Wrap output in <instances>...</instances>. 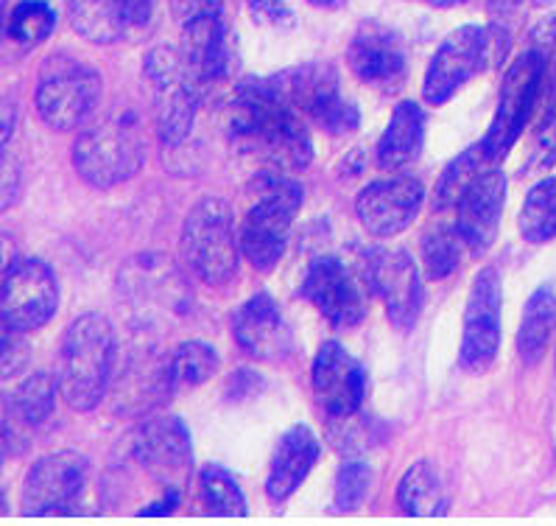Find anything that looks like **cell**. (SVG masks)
<instances>
[{
  "mask_svg": "<svg viewBox=\"0 0 556 526\" xmlns=\"http://www.w3.org/2000/svg\"><path fill=\"white\" fill-rule=\"evenodd\" d=\"M101 99V73L87 62L56 53L48 57L37 85V112L51 129L67 132L87 124Z\"/></svg>",
  "mask_w": 556,
  "mask_h": 526,
  "instance_id": "cell-6",
  "label": "cell"
},
{
  "mask_svg": "<svg viewBox=\"0 0 556 526\" xmlns=\"http://www.w3.org/2000/svg\"><path fill=\"white\" fill-rule=\"evenodd\" d=\"M199 485H202L204 504L210 513L216 515H247V499H243L241 485L236 476L229 474L222 465H207L199 474Z\"/></svg>",
  "mask_w": 556,
  "mask_h": 526,
  "instance_id": "cell-31",
  "label": "cell"
},
{
  "mask_svg": "<svg viewBox=\"0 0 556 526\" xmlns=\"http://www.w3.org/2000/svg\"><path fill=\"white\" fill-rule=\"evenodd\" d=\"M517 227L526 241L543 243L556 238V179H543L529 191Z\"/></svg>",
  "mask_w": 556,
  "mask_h": 526,
  "instance_id": "cell-29",
  "label": "cell"
},
{
  "mask_svg": "<svg viewBox=\"0 0 556 526\" xmlns=\"http://www.w3.org/2000/svg\"><path fill=\"white\" fill-rule=\"evenodd\" d=\"M249 12L257 23L271 28H291L296 23L294 12L282 0H249Z\"/></svg>",
  "mask_w": 556,
  "mask_h": 526,
  "instance_id": "cell-39",
  "label": "cell"
},
{
  "mask_svg": "<svg viewBox=\"0 0 556 526\" xmlns=\"http://www.w3.org/2000/svg\"><path fill=\"white\" fill-rule=\"evenodd\" d=\"M531 48L548 57L556 48V14L545 17L543 23H536L534 32H531Z\"/></svg>",
  "mask_w": 556,
  "mask_h": 526,
  "instance_id": "cell-42",
  "label": "cell"
},
{
  "mask_svg": "<svg viewBox=\"0 0 556 526\" xmlns=\"http://www.w3.org/2000/svg\"><path fill=\"white\" fill-rule=\"evenodd\" d=\"M506 204V177L486 165L456 202V233L467 250L484 255L497 238L501 213Z\"/></svg>",
  "mask_w": 556,
  "mask_h": 526,
  "instance_id": "cell-18",
  "label": "cell"
},
{
  "mask_svg": "<svg viewBox=\"0 0 556 526\" xmlns=\"http://www.w3.org/2000/svg\"><path fill=\"white\" fill-rule=\"evenodd\" d=\"M397 506L406 515H439L447 510V493L437 467L419 460L408 467L397 485Z\"/></svg>",
  "mask_w": 556,
  "mask_h": 526,
  "instance_id": "cell-26",
  "label": "cell"
},
{
  "mask_svg": "<svg viewBox=\"0 0 556 526\" xmlns=\"http://www.w3.org/2000/svg\"><path fill=\"white\" fill-rule=\"evenodd\" d=\"M60 286L40 258H17L0 284V316L21 330H37L56 314Z\"/></svg>",
  "mask_w": 556,
  "mask_h": 526,
  "instance_id": "cell-9",
  "label": "cell"
},
{
  "mask_svg": "<svg viewBox=\"0 0 556 526\" xmlns=\"http://www.w3.org/2000/svg\"><path fill=\"white\" fill-rule=\"evenodd\" d=\"M182 28L185 62L199 79V85L222 79L229 67V46L222 14L202 17V21H193Z\"/></svg>",
  "mask_w": 556,
  "mask_h": 526,
  "instance_id": "cell-23",
  "label": "cell"
},
{
  "mask_svg": "<svg viewBox=\"0 0 556 526\" xmlns=\"http://www.w3.org/2000/svg\"><path fill=\"white\" fill-rule=\"evenodd\" d=\"M21 415L14 412L12 398H0V462L21 451V431H17Z\"/></svg>",
  "mask_w": 556,
  "mask_h": 526,
  "instance_id": "cell-38",
  "label": "cell"
},
{
  "mask_svg": "<svg viewBox=\"0 0 556 526\" xmlns=\"http://www.w3.org/2000/svg\"><path fill=\"white\" fill-rule=\"evenodd\" d=\"M238 348L257 362L280 364L294 353V330L268 295L249 297L232 314Z\"/></svg>",
  "mask_w": 556,
  "mask_h": 526,
  "instance_id": "cell-20",
  "label": "cell"
},
{
  "mask_svg": "<svg viewBox=\"0 0 556 526\" xmlns=\"http://www.w3.org/2000/svg\"><path fill=\"white\" fill-rule=\"evenodd\" d=\"M501 275L486 266L472 280L465 309V330H462V364L472 373H484L495 362L501 348Z\"/></svg>",
  "mask_w": 556,
  "mask_h": 526,
  "instance_id": "cell-13",
  "label": "cell"
},
{
  "mask_svg": "<svg viewBox=\"0 0 556 526\" xmlns=\"http://www.w3.org/2000/svg\"><path fill=\"white\" fill-rule=\"evenodd\" d=\"M9 0H0V40H3V34L9 32Z\"/></svg>",
  "mask_w": 556,
  "mask_h": 526,
  "instance_id": "cell-48",
  "label": "cell"
},
{
  "mask_svg": "<svg viewBox=\"0 0 556 526\" xmlns=\"http://www.w3.org/2000/svg\"><path fill=\"white\" fill-rule=\"evenodd\" d=\"M369 481H372V471H369L367 462H344V465L339 467V476H336V510H339V513H353V510H358L361 501L367 499L369 493Z\"/></svg>",
  "mask_w": 556,
  "mask_h": 526,
  "instance_id": "cell-34",
  "label": "cell"
},
{
  "mask_svg": "<svg viewBox=\"0 0 556 526\" xmlns=\"http://www.w3.org/2000/svg\"><path fill=\"white\" fill-rule=\"evenodd\" d=\"M367 277L387 305L389 323L400 330H412L422 311V284L417 263L406 250H378L369 255Z\"/></svg>",
  "mask_w": 556,
  "mask_h": 526,
  "instance_id": "cell-16",
  "label": "cell"
},
{
  "mask_svg": "<svg viewBox=\"0 0 556 526\" xmlns=\"http://www.w3.org/2000/svg\"><path fill=\"white\" fill-rule=\"evenodd\" d=\"M115 367V330L104 314H81L67 325L60 353V392L67 406L90 412L101 403Z\"/></svg>",
  "mask_w": 556,
  "mask_h": 526,
  "instance_id": "cell-2",
  "label": "cell"
},
{
  "mask_svg": "<svg viewBox=\"0 0 556 526\" xmlns=\"http://www.w3.org/2000/svg\"><path fill=\"white\" fill-rule=\"evenodd\" d=\"M222 3L224 0H170V12H174L179 26H188V23L202 21V17L222 14Z\"/></svg>",
  "mask_w": 556,
  "mask_h": 526,
  "instance_id": "cell-40",
  "label": "cell"
},
{
  "mask_svg": "<svg viewBox=\"0 0 556 526\" xmlns=\"http://www.w3.org/2000/svg\"><path fill=\"white\" fill-rule=\"evenodd\" d=\"M348 62L350 71L364 85L378 87V90H394L406 79L408 48L394 28L369 21L353 34Z\"/></svg>",
  "mask_w": 556,
  "mask_h": 526,
  "instance_id": "cell-17",
  "label": "cell"
},
{
  "mask_svg": "<svg viewBox=\"0 0 556 526\" xmlns=\"http://www.w3.org/2000/svg\"><path fill=\"white\" fill-rule=\"evenodd\" d=\"M426 191L412 177L369 183L355 199V213L372 236L392 238L408 230L422 211Z\"/></svg>",
  "mask_w": 556,
  "mask_h": 526,
  "instance_id": "cell-19",
  "label": "cell"
},
{
  "mask_svg": "<svg viewBox=\"0 0 556 526\" xmlns=\"http://www.w3.org/2000/svg\"><path fill=\"white\" fill-rule=\"evenodd\" d=\"M229 126L238 143L286 172H300L314 158L305 115L282 99L271 79H249L238 87Z\"/></svg>",
  "mask_w": 556,
  "mask_h": 526,
  "instance_id": "cell-1",
  "label": "cell"
},
{
  "mask_svg": "<svg viewBox=\"0 0 556 526\" xmlns=\"http://www.w3.org/2000/svg\"><path fill=\"white\" fill-rule=\"evenodd\" d=\"M545 82V53L529 51L523 57H517L504 73L501 82V99H497V112L492 118L490 129H486L481 149L490 160H501L509 154L511 146L517 143L523 126L529 124L531 112H534L540 92H543Z\"/></svg>",
  "mask_w": 556,
  "mask_h": 526,
  "instance_id": "cell-8",
  "label": "cell"
},
{
  "mask_svg": "<svg viewBox=\"0 0 556 526\" xmlns=\"http://www.w3.org/2000/svg\"><path fill=\"white\" fill-rule=\"evenodd\" d=\"M490 62V32L481 26L456 28L453 34H447L445 42L433 53L431 65H428L426 85H422L426 101L433 107H442Z\"/></svg>",
  "mask_w": 556,
  "mask_h": 526,
  "instance_id": "cell-11",
  "label": "cell"
},
{
  "mask_svg": "<svg viewBox=\"0 0 556 526\" xmlns=\"http://www.w3.org/2000/svg\"><path fill=\"white\" fill-rule=\"evenodd\" d=\"M17 193H21V168L12 158L0 152V213L12 208Z\"/></svg>",
  "mask_w": 556,
  "mask_h": 526,
  "instance_id": "cell-41",
  "label": "cell"
},
{
  "mask_svg": "<svg viewBox=\"0 0 556 526\" xmlns=\"http://www.w3.org/2000/svg\"><path fill=\"white\" fill-rule=\"evenodd\" d=\"M536 7H545V3H554V0H534Z\"/></svg>",
  "mask_w": 556,
  "mask_h": 526,
  "instance_id": "cell-52",
  "label": "cell"
},
{
  "mask_svg": "<svg viewBox=\"0 0 556 526\" xmlns=\"http://www.w3.org/2000/svg\"><path fill=\"white\" fill-rule=\"evenodd\" d=\"M520 3H523V0H490L492 21L501 23V26H506V17H509V14H515Z\"/></svg>",
  "mask_w": 556,
  "mask_h": 526,
  "instance_id": "cell-46",
  "label": "cell"
},
{
  "mask_svg": "<svg viewBox=\"0 0 556 526\" xmlns=\"http://www.w3.org/2000/svg\"><path fill=\"white\" fill-rule=\"evenodd\" d=\"M7 510V496H3V490H0V513Z\"/></svg>",
  "mask_w": 556,
  "mask_h": 526,
  "instance_id": "cell-51",
  "label": "cell"
},
{
  "mask_svg": "<svg viewBox=\"0 0 556 526\" xmlns=\"http://www.w3.org/2000/svg\"><path fill=\"white\" fill-rule=\"evenodd\" d=\"M305 118H311L316 126L330 132V135H348V132L358 129L361 112L353 101H348L341 96L339 85H333L308 107Z\"/></svg>",
  "mask_w": 556,
  "mask_h": 526,
  "instance_id": "cell-32",
  "label": "cell"
},
{
  "mask_svg": "<svg viewBox=\"0 0 556 526\" xmlns=\"http://www.w3.org/2000/svg\"><path fill=\"white\" fill-rule=\"evenodd\" d=\"M492 160L486 158L484 149H481V143L470 146L467 152L458 154V158L445 168L442 179H439L437 208H456V202L462 199V193L470 188L472 179L484 172Z\"/></svg>",
  "mask_w": 556,
  "mask_h": 526,
  "instance_id": "cell-30",
  "label": "cell"
},
{
  "mask_svg": "<svg viewBox=\"0 0 556 526\" xmlns=\"http://www.w3.org/2000/svg\"><path fill=\"white\" fill-rule=\"evenodd\" d=\"M131 454L165 490H179L193 467L188 428L174 415H157L140 423L131 435Z\"/></svg>",
  "mask_w": 556,
  "mask_h": 526,
  "instance_id": "cell-12",
  "label": "cell"
},
{
  "mask_svg": "<svg viewBox=\"0 0 556 526\" xmlns=\"http://www.w3.org/2000/svg\"><path fill=\"white\" fill-rule=\"evenodd\" d=\"M428 7H437V9H451V7H462L467 0H426Z\"/></svg>",
  "mask_w": 556,
  "mask_h": 526,
  "instance_id": "cell-49",
  "label": "cell"
},
{
  "mask_svg": "<svg viewBox=\"0 0 556 526\" xmlns=\"http://www.w3.org/2000/svg\"><path fill=\"white\" fill-rule=\"evenodd\" d=\"M179 504V490H165V499L163 501H154L151 506L140 510V515H165V513H174V506Z\"/></svg>",
  "mask_w": 556,
  "mask_h": 526,
  "instance_id": "cell-47",
  "label": "cell"
},
{
  "mask_svg": "<svg viewBox=\"0 0 556 526\" xmlns=\"http://www.w3.org/2000/svg\"><path fill=\"white\" fill-rule=\"evenodd\" d=\"M146 163V146L138 124L126 112L96 118L73 146V165L92 188H115L129 183Z\"/></svg>",
  "mask_w": 556,
  "mask_h": 526,
  "instance_id": "cell-3",
  "label": "cell"
},
{
  "mask_svg": "<svg viewBox=\"0 0 556 526\" xmlns=\"http://www.w3.org/2000/svg\"><path fill=\"white\" fill-rule=\"evenodd\" d=\"M556 163V112L545 115L543 124L536 126L534 149H531L529 168L531 172H545Z\"/></svg>",
  "mask_w": 556,
  "mask_h": 526,
  "instance_id": "cell-37",
  "label": "cell"
},
{
  "mask_svg": "<svg viewBox=\"0 0 556 526\" xmlns=\"http://www.w3.org/2000/svg\"><path fill=\"white\" fill-rule=\"evenodd\" d=\"M311 7H319V9H336L339 3H344V0H308Z\"/></svg>",
  "mask_w": 556,
  "mask_h": 526,
  "instance_id": "cell-50",
  "label": "cell"
},
{
  "mask_svg": "<svg viewBox=\"0 0 556 526\" xmlns=\"http://www.w3.org/2000/svg\"><path fill=\"white\" fill-rule=\"evenodd\" d=\"M14 261H17V250H14L12 236L0 233V284H3V277H7L9 270H12Z\"/></svg>",
  "mask_w": 556,
  "mask_h": 526,
  "instance_id": "cell-45",
  "label": "cell"
},
{
  "mask_svg": "<svg viewBox=\"0 0 556 526\" xmlns=\"http://www.w3.org/2000/svg\"><path fill=\"white\" fill-rule=\"evenodd\" d=\"M146 79L154 96V124L165 146L177 149L188 140L199 112V79L185 62V53L170 46L151 48L146 57Z\"/></svg>",
  "mask_w": 556,
  "mask_h": 526,
  "instance_id": "cell-5",
  "label": "cell"
},
{
  "mask_svg": "<svg viewBox=\"0 0 556 526\" xmlns=\"http://www.w3.org/2000/svg\"><path fill=\"white\" fill-rule=\"evenodd\" d=\"M14 126H17V110H14V101L0 96V152L7 149V143L12 140Z\"/></svg>",
  "mask_w": 556,
  "mask_h": 526,
  "instance_id": "cell-44",
  "label": "cell"
},
{
  "mask_svg": "<svg viewBox=\"0 0 556 526\" xmlns=\"http://www.w3.org/2000/svg\"><path fill=\"white\" fill-rule=\"evenodd\" d=\"M56 392H60V375H51L46 370L26 375L12 392L14 412L21 415L26 426H42V423L51 421L53 406H56Z\"/></svg>",
  "mask_w": 556,
  "mask_h": 526,
  "instance_id": "cell-28",
  "label": "cell"
},
{
  "mask_svg": "<svg viewBox=\"0 0 556 526\" xmlns=\"http://www.w3.org/2000/svg\"><path fill=\"white\" fill-rule=\"evenodd\" d=\"M67 12L73 28L96 46H112L131 28L118 0H67Z\"/></svg>",
  "mask_w": 556,
  "mask_h": 526,
  "instance_id": "cell-25",
  "label": "cell"
},
{
  "mask_svg": "<svg viewBox=\"0 0 556 526\" xmlns=\"http://www.w3.org/2000/svg\"><path fill=\"white\" fill-rule=\"evenodd\" d=\"M302 208V188L291 179L271 177L241 227V252L255 270L271 272L282 261L291 224Z\"/></svg>",
  "mask_w": 556,
  "mask_h": 526,
  "instance_id": "cell-7",
  "label": "cell"
},
{
  "mask_svg": "<svg viewBox=\"0 0 556 526\" xmlns=\"http://www.w3.org/2000/svg\"><path fill=\"white\" fill-rule=\"evenodd\" d=\"M302 297L328 320L333 328H355L367 316V300L361 284L344 261L321 255L311 263L302 280Z\"/></svg>",
  "mask_w": 556,
  "mask_h": 526,
  "instance_id": "cell-14",
  "label": "cell"
},
{
  "mask_svg": "<svg viewBox=\"0 0 556 526\" xmlns=\"http://www.w3.org/2000/svg\"><path fill=\"white\" fill-rule=\"evenodd\" d=\"M426 146V112L414 101L394 107L389 126L378 140V163L387 172L408 168Z\"/></svg>",
  "mask_w": 556,
  "mask_h": 526,
  "instance_id": "cell-22",
  "label": "cell"
},
{
  "mask_svg": "<svg viewBox=\"0 0 556 526\" xmlns=\"http://www.w3.org/2000/svg\"><path fill=\"white\" fill-rule=\"evenodd\" d=\"M121 9H124L126 21L131 28L146 26L151 21V12H154V0H118Z\"/></svg>",
  "mask_w": 556,
  "mask_h": 526,
  "instance_id": "cell-43",
  "label": "cell"
},
{
  "mask_svg": "<svg viewBox=\"0 0 556 526\" xmlns=\"http://www.w3.org/2000/svg\"><path fill=\"white\" fill-rule=\"evenodd\" d=\"M458 243H462L458 233L447 227L428 233L422 241V255H426V270L433 280H442L458 270Z\"/></svg>",
  "mask_w": 556,
  "mask_h": 526,
  "instance_id": "cell-35",
  "label": "cell"
},
{
  "mask_svg": "<svg viewBox=\"0 0 556 526\" xmlns=\"http://www.w3.org/2000/svg\"><path fill=\"white\" fill-rule=\"evenodd\" d=\"M87 456L76 451H53L34 462L23 485V513L26 515H60L73 513L87 487Z\"/></svg>",
  "mask_w": 556,
  "mask_h": 526,
  "instance_id": "cell-10",
  "label": "cell"
},
{
  "mask_svg": "<svg viewBox=\"0 0 556 526\" xmlns=\"http://www.w3.org/2000/svg\"><path fill=\"white\" fill-rule=\"evenodd\" d=\"M311 387L316 401L333 421L355 417L367 394V373L344 345L325 342L311 367Z\"/></svg>",
  "mask_w": 556,
  "mask_h": 526,
  "instance_id": "cell-15",
  "label": "cell"
},
{
  "mask_svg": "<svg viewBox=\"0 0 556 526\" xmlns=\"http://www.w3.org/2000/svg\"><path fill=\"white\" fill-rule=\"evenodd\" d=\"M31 364V345L26 330L14 328L0 316V378H17Z\"/></svg>",
  "mask_w": 556,
  "mask_h": 526,
  "instance_id": "cell-36",
  "label": "cell"
},
{
  "mask_svg": "<svg viewBox=\"0 0 556 526\" xmlns=\"http://www.w3.org/2000/svg\"><path fill=\"white\" fill-rule=\"evenodd\" d=\"M556 325V295L551 286L536 289L526 303L523 320H520V330H517V353L523 359V364L534 367L545 355V348L551 342Z\"/></svg>",
  "mask_w": 556,
  "mask_h": 526,
  "instance_id": "cell-24",
  "label": "cell"
},
{
  "mask_svg": "<svg viewBox=\"0 0 556 526\" xmlns=\"http://www.w3.org/2000/svg\"><path fill=\"white\" fill-rule=\"evenodd\" d=\"M56 26V14L46 0H23L21 7H14L9 14V37L23 46H37L48 40Z\"/></svg>",
  "mask_w": 556,
  "mask_h": 526,
  "instance_id": "cell-33",
  "label": "cell"
},
{
  "mask_svg": "<svg viewBox=\"0 0 556 526\" xmlns=\"http://www.w3.org/2000/svg\"><path fill=\"white\" fill-rule=\"evenodd\" d=\"M319 460V440L308 426H294L280 437L268 467L266 493L271 501H286L300 490Z\"/></svg>",
  "mask_w": 556,
  "mask_h": 526,
  "instance_id": "cell-21",
  "label": "cell"
},
{
  "mask_svg": "<svg viewBox=\"0 0 556 526\" xmlns=\"http://www.w3.org/2000/svg\"><path fill=\"white\" fill-rule=\"evenodd\" d=\"M218 367H222V359H218L216 348H210L204 342H182L165 359L170 392L210 381L218 373Z\"/></svg>",
  "mask_w": 556,
  "mask_h": 526,
  "instance_id": "cell-27",
  "label": "cell"
},
{
  "mask_svg": "<svg viewBox=\"0 0 556 526\" xmlns=\"http://www.w3.org/2000/svg\"><path fill=\"white\" fill-rule=\"evenodd\" d=\"M185 261L204 284L222 286L232 280L241 261V233L224 199H199L182 224Z\"/></svg>",
  "mask_w": 556,
  "mask_h": 526,
  "instance_id": "cell-4",
  "label": "cell"
}]
</instances>
